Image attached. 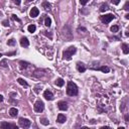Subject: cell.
I'll return each mask as SVG.
<instances>
[{"label":"cell","instance_id":"cell-1","mask_svg":"<svg viewBox=\"0 0 129 129\" xmlns=\"http://www.w3.org/2000/svg\"><path fill=\"white\" fill-rule=\"evenodd\" d=\"M78 86H77L74 82H69L67 86V94L69 96H76L78 95Z\"/></svg>","mask_w":129,"mask_h":129},{"label":"cell","instance_id":"cell-2","mask_svg":"<svg viewBox=\"0 0 129 129\" xmlns=\"http://www.w3.org/2000/svg\"><path fill=\"white\" fill-rule=\"evenodd\" d=\"M76 51H77V49L75 48V46H70V48H68L67 50H64L63 59L66 60V61H70V60L72 59V57H73V55H74Z\"/></svg>","mask_w":129,"mask_h":129},{"label":"cell","instance_id":"cell-3","mask_svg":"<svg viewBox=\"0 0 129 129\" xmlns=\"http://www.w3.org/2000/svg\"><path fill=\"white\" fill-rule=\"evenodd\" d=\"M62 35L64 36V38L67 41H70L73 40V33L71 31L70 27L66 25V26H64L63 29H62Z\"/></svg>","mask_w":129,"mask_h":129},{"label":"cell","instance_id":"cell-4","mask_svg":"<svg viewBox=\"0 0 129 129\" xmlns=\"http://www.w3.org/2000/svg\"><path fill=\"white\" fill-rule=\"evenodd\" d=\"M114 18H115V15H114V14H112V13H109V14L102 15V16L100 17L101 21H102L103 23H105V24H107V23L111 22V21H112Z\"/></svg>","mask_w":129,"mask_h":129},{"label":"cell","instance_id":"cell-5","mask_svg":"<svg viewBox=\"0 0 129 129\" xmlns=\"http://www.w3.org/2000/svg\"><path fill=\"white\" fill-rule=\"evenodd\" d=\"M33 108H34V111L37 113H41L42 111L45 110V104H44V102L40 101V100H38L35 102V104H34L33 106Z\"/></svg>","mask_w":129,"mask_h":129},{"label":"cell","instance_id":"cell-6","mask_svg":"<svg viewBox=\"0 0 129 129\" xmlns=\"http://www.w3.org/2000/svg\"><path fill=\"white\" fill-rule=\"evenodd\" d=\"M0 128L2 129H18V126L13 123H8V122H1L0 123Z\"/></svg>","mask_w":129,"mask_h":129},{"label":"cell","instance_id":"cell-7","mask_svg":"<svg viewBox=\"0 0 129 129\" xmlns=\"http://www.w3.org/2000/svg\"><path fill=\"white\" fill-rule=\"evenodd\" d=\"M18 123H19V126L22 128H28L31 125V122L26 118H19Z\"/></svg>","mask_w":129,"mask_h":129},{"label":"cell","instance_id":"cell-8","mask_svg":"<svg viewBox=\"0 0 129 129\" xmlns=\"http://www.w3.org/2000/svg\"><path fill=\"white\" fill-rule=\"evenodd\" d=\"M44 97H45V100H48V101L54 100V94L50 91H49V90H45V91L44 92Z\"/></svg>","mask_w":129,"mask_h":129},{"label":"cell","instance_id":"cell-9","mask_svg":"<svg viewBox=\"0 0 129 129\" xmlns=\"http://www.w3.org/2000/svg\"><path fill=\"white\" fill-rule=\"evenodd\" d=\"M58 107H59V109L60 110H62V111H67L68 110V103L67 102H64V101H60L58 103Z\"/></svg>","mask_w":129,"mask_h":129},{"label":"cell","instance_id":"cell-10","mask_svg":"<svg viewBox=\"0 0 129 129\" xmlns=\"http://www.w3.org/2000/svg\"><path fill=\"white\" fill-rule=\"evenodd\" d=\"M38 14H40V10H38V8L37 7H32L30 12H29V15H30V17L34 18V17L38 16Z\"/></svg>","mask_w":129,"mask_h":129},{"label":"cell","instance_id":"cell-11","mask_svg":"<svg viewBox=\"0 0 129 129\" xmlns=\"http://www.w3.org/2000/svg\"><path fill=\"white\" fill-rule=\"evenodd\" d=\"M30 66H31V64L29 63H27V62H24V61H20L19 62V68H20V70H22V71L26 70V69L29 68Z\"/></svg>","mask_w":129,"mask_h":129},{"label":"cell","instance_id":"cell-12","mask_svg":"<svg viewBox=\"0 0 129 129\" xmlns=\"http://www.w3.org/2000/svg\"><path fill=\"white\" fill-rule=\"evenodd\" d=\"M20 45L23 46V48H27L29 45V40H27V37H21L20 38Z\"/></svg>","mask_w":129,"mask_h":129},{"label":"cell","instance_id":"cell-13","mask_svg":"<svg viewBox=\"0 0 129 129\" xmlns=\"http://www.w3.org/2000/svg\"><path fill=\"white\" fill-rule=\"evenodd\" d=\"M57 121L59 122V123H61V124H63V123H64L67 121V117H66V115H64V114H62V113H60L59 115H58V120Z\"/></svg>","mask_w":129,"mask_h":129},{"label":"cell","instance_id":"cell-14","mask_svg":"<svg viewBox=\"0 0 129 129\" xmlns=\"http://www.w3.org/2000/svg\"><path fill=\"white\" fill-rule=\"evenodd\" d=\"M77 70H78L80 73H84L86 71V67H85V64L83 63H80L78 62L77 63Z\"/></svg>","mask_w":129,"mask_h":129},{"label":"cell","instance_id":"cell-15","mask_svg":"<svg viewBox=\"0 0 129 129\" xmlns=\"http://www.w3.org/2000/svg\"><path fill=\"white\" fill-rule=\"evenodd\" d=\"M94 70H98V71H101L103 73H105V74H107V73L110 72V68L107 67V66H102V67H99V68H96L94 69Z\"/></svg>","mask_w":129,"mask_h":129},{"label":"cell","instance_id":"cell-16","mask_svg":"<svg viewBox=\"0 0 129 129\" xmlns=\"http://www.w3.org/2000/svg\"><path fill=\"white\" fill-rule=\"evenodd\" d=\"M17 114H18V110H17L15 107H12V108L9 109V115L11 117H16Z\"/></svg>","mask_w":129,"mask_h":129},{"label":"cell","instance_id":"cell-17","mask_svg":"<svg viewBox=\"0 0 129 129\" xmlns=\"http://www.w3.org/2000/svg\"><path fill=\"white\" fill-rule=\"evenodd\" d=\"M122 50L124 55H128L129 54V46L127 44H122Z\"/></svg>","mask_w":129,"mask_h":129},{"label":"cell","instance_id":"cell-18","mask_svg":"<svg viewBox=\"0 0 129 129\" xmlns=\"http://www.w3.org/2000/svg\"><path fill=\"white\" fill-rule=\"evenodd\" d=\"M42 8H45V10H50L51 8V5L49 1H44L42 2Z\"/></svg>","mask_w":129,"mask_h":129},{"label":"cell","instance_id":"cell-19","mask_svg":"<svg viewBox=\"0 0 129 129\" xmlns=\"http://www.w3.org/2000/svg\"><path fill=\"white\" fill-rule=\"evenodd\" d=\"M17 83L20 84L21 86H23V87H28L27 82H26V81H24L23 79H21V78H18V79H17Z\"/></svg>","mask_w":129,"mask_h":129},{"label":"cell","instance_id":"cell-20","mask_svg":"<svg viewBox=\"0 0 129 129\" xmlns=\"http://www.w3.org/2000/svg\"><path fill=\"white\" fill-rule=\"evenodd\" d=\"M64 84V81L62 78H59V79L55 80V85H57L58 87H63Z\"/></svg>","mask_w":129,"mask_h":129},{"label":"cell","instance_id":"cell-21","mask_svg":"<svg viewBox=\"0 0 129 129\" xmlns=\"http://www.w3.org/2000/svg\"><path fill=\"white\" fill-rule=\"evenodd\" d=\"M107 9H109L108 4H107V3H103L102 5H101V7H100V11H101V12H104V11H106Z\"/></svg>","mask_w":129,"mask_h":129},{"label":"cell","instance_id":"cell-22","mask_svg":"<svg viewBox=\"0 0 129 129\" xmlns=\"http://www.w3.org/2000/svg\"><path fill=\"white\" fill-rule=\"evenodd\" d=\"M27 30L29 31V32H34L36 30V26L34 24H30V25H28V27H27Z\"/></svg>","mask_w":129,"mask_h":129},{"label":"cell","instance_id":"cell-23","mask_svg":"<svg viewBox=\"0 0 129 129\" xmlns=\"http://www.w3.org/2000/svg\"><path fill=\"white\" fill-rule=\"evenodd\" d=\"M40 123L42 124V125H45V126L50 124V121H49V120L46 119V118H45V117H41V118L40 119Z\"/></svg>","mask_w":129,"mask_h":129},{"label":"cell","instance_id":"cell-24","mask_svg":"<svg viewBox=\"0 0 129 129\" xmlns=\"http://www.w3.org/2000/svg\"><path fill=\"white\" fill-rule=\"evenodd\" d=\"M50 24H51V19L50 18V17H45V26H48V27H50Z\"/></svg>","mask_w":129,"mask_h":129},{"label":"cell","instance_id":"cell-25","mask_svg":"<svg viewBox=\"0 0 129 129\" xmlns=\"http://www.w3.org/2000/svg\"><path fill=\"white\" fill-rule=\"evenodd\" d=\"M110 30L112 31V32H118V30H119V26L118 25H113V26H111V28H110Z\"/></svg>","mask_w":129,"mask_h":129},{"label":"cell","instance_id":"cell-26","mask_svg":"<svg viewBox=\"0 0 129 129\" xmlns=\"http://www.w3.org/2000/svg\"><path fill=\"white\" fill-rule=\"evenodd\" d=\"M0 66L3 67V68H7V67H8V64H7V61H6L5 59L2 60V61L0 62Z\"/></svg>","mask_w":129,"mask_h":129},{"label":"cell","instance_id":"cell-27","mask_svg":"<svg viewBox=\"0 0 129 129\" xmlns=\"http://www.w3.org/2000/svg\"><path fill=\"white\" fill-rule=\"evenodd\" d=\"M7 45H10V46H13V45H15V40H13V38H10V40L7 41Z\"/></svg>","mask_w":129,"mask_h":129},{"label":"cell","instance_id":"cell-28","mask_svg":"<svg viewBox=\"0 0 129 129\" xmlns=\"http://www.w3.org/2000/svg\"><path fill=\"white\" fill-rule=\"evenodd\" d=\"M89 1L90 0H80V3H81V5H86Z\"/></svg>","mask_w":129,"mask_h":129},{"label":"cell","instance_id":"cell-29","mask_svg":"<svg viewBox=\"0 0 129 129\" xmlns=\"http://www.w3.org/2000/svg\"><path fill=\"white\" fill-rule=\"evenodd\" d=\"M11 18L13 19V20H16V21H18V22H21V20H20V19H19V18H18V17H17L16 15H12V16H11Z\"/></svg>","mask_w":129,"mask_h":129},{"label":"cell","instance_id":"cell-30","mask_svg":"<svg viewBox=\"0 0 129 129\" xmlns=\"http://www.w3.org/2000/svg\"><path fill=\"white\" fill-rule=\"evenodd\" d=\"M2 24H3V25H4V26H5V27L9 26V22H8V20H7V19H6V20H4L3 22H2Z\"/></svg>","mask_w":129,"mask_h":129},{"label":"cell","instance_id":"cell-31","mask_svg":"<svg viewBox=\"0 0 129 129\" xmlns=\"http://www.w3.org/2000/svg\"><path fill=\"white\" fill-rule=\"evenodd\" d=\"M111 2H112V4H114V5H118L120 3V0H111Z\"/></svg>","mask_w":129,"mask_h":129},{"label":"cell","instance_id":"cell-32","mask_svg":"<svg viewBox=\"0 0 129 129\" xmlns=\"http://www.w3.org/2000/svg\"><path fill=\"white\" fill-rule=\"evenodd\" d=\"M128 6H129V1H126V3H125V5H124V10H126V11H128Z\"/></svg>","mask_w":129,"mask_h":129},{"label":"cell","instance_id":"cell-33","mask_svg":"<svg viewBox=\"0 0 129 129\" xmlns=\"http://www.w3.org/2000/svg\"><path fill=\"white\" fill-rule=\"evenodd\" d=\"M12 2H13L14 4H16V5H19V4L21 3V0H12Z\"/></svg>","mask_w":129,"mask_h":129},{"label":"cell","instance_id":"cell-34","mask_svg":"<svg viewBox=\"0 0 129 129\" xmlns=\"http://www.w3.org/2000/svg\"><path fill=\"white\" fill-rule=\"evenodd\" d=\"M129 121V116H128V114H126L125 115V122H128Z\"/></svg>","mask_w":129,"mask_h":129},{"label":"cell","instance_id":"cell-35","mask_svg":"<svg viewBox=\"0 0 129 129\" xmlns=\"http://www.w3.org/2000/svg\"><path fill=\"white\" fill-rule=\"evenodd\" d=\"M16 53L15 51H13V53H9V54H6V55H15Z\"/></svg>","mask_w":129,"mask_h":129},{"label":"cell","instance_id":"cell-36","mask_svg":"<svg viewBox=\"0 0 129 129\" xmlns=\"http://www.w3.org/2000/svg\"><path fill=\"white\" fill-rule=\"evenodd\" d=\"M3 99H4L3 96H2V95H0V102H2V101H3Z\"/></svg>","mask_w":129,"mask_h":129},{"label":"cell","instance_id":"cell-37","mask_svg":"<svg viewBox=\"0 0 129 129\" xmlns=\"http://www.w3.org/2000/svg\"><path fill=\"white\" fill-rule=\"evenodd\" d=\"M102 129H108V128H110L109 126H103V127H101Z\"/></svg>","mask_w":129,"mask_h":129},{"label":"cell","instance_id":"cell-38","mask_svg":"<svg viewBox=\"0 0 129 129\" xmlns=\"http://www.w3.org/2000/svg\"><path fill=\"white\" fill-rule=\"evenodd\" d=\"M125 18H126V19H129V14H128V13L125 15Z\"/></svg>","mask_w":129,"mask_h":129},{"label":"cell","instance_id":"cell-39","mask_svg":"<svg viewBox=\"0 0 129 129\" xmlns=\"http://www.w3.org/2000/svg\"><path fill=\"white\" fill-rule=\"evenodd\" d=\"M30 1H33V0H27V2H30Z\"/></svg>","mask_w":129,"mask_h":129},{"label":"cell","instance_id":"cell-40","mask_svg":"<svg viewBox=\"0 0 129 129\" xmlns=\"http://www.w3.org/2000/svg\"><path fill=\"white\" fill-rule=\"evenodd\" d=\"M0 57H2V55H1V54H0Z\"/></svg>","mask_w":129,"mask_h":129}]
</instances>
